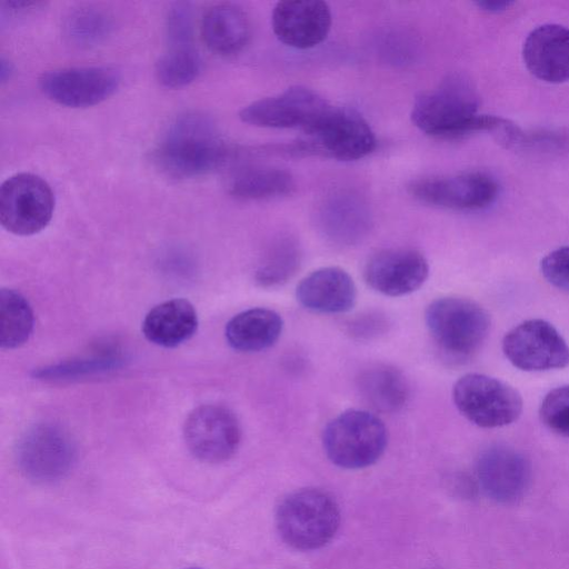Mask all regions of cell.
Returning <instances> with one entry per match:
<instances>
[{"label": "cell", "instance_id": "obj_1", "mask_svg": "<svg viewBox=\"0 0 569 569\" xmlns=\"http://www.w3.org/2000/svg\"><path fill=\"white\" fill-rule=\"evenodd\" d=\"M478 106L471 83L461 76H450L416 98L410 117L417 128L432 137L456 138L476 131H493L499 139L509 121L480 114Z\"/></svg>", "mask_w": 569, "mask_h": 569}, {"label": "cell", "instance_id": "obj_2", "mask_svg": "<svg viewBox=\"0 0 569 569\" xmlns=\"http://www.w3.org/2000/svg\"><path fill=\"white\" fill-rule=\"evenodd\" d=\"M157 166L170 177L192 178L217 169L227 147L214 121L202 112L178 116L154 149Z\"/></svg>", "mask_w": 569, "mask_h": 569}, {"label": "cell", "instance_id": "obj_3", "mask_svg": "<svg viewBox=\"0 0 569 569\" xmlns=\"http://www.w3.org/2000/svg\"><path fill=\"white\" fill-rule=\"evenodd\" d=\"M341 513L336 499L318 488H305L288 495L276 512V526L290 547L316 550L337 533Z\"/></svg>", "mask_w": 569, "mask_h": 569}, {"label": "cell", "instance_id": "obj_4", "mask_svg": "<svg viewBox=\"0 0 569 569\" xmlns=\"http://www.w3.org/2000/svg\"><path fill=\"white\" fill-rule=\"evenodd\" d=\"M388 443L383 421L365 409H348L331 419L322 432L328 459L343 469H362L376 463Z\"/></svg>", "mask_w": 569, "mask_h": 569}, {"label": "cell", "instance_id": "obj_5", "mask_svg": "<svg viewBox=\"0 0 569 569\" xmlns=\"http://www.w3.org/2000/svg\"><path fill=\"white\" fill-rule=\"evenodd\" d=\"M425 322L438 348L458 359L477 352L490 329L488 312L476 301L462 297H442L430 302Z\"/></svg>", "mask_w": 569, "mask_h": 569}, {"label": "cell", "instance_id": "obj_6", "mask_svg": "<svg viewBox=\"0 0 569 569\" xmlns=\"http://www.w3.org/2000/svg\"><path fill=\"white\" fill-rule=\"evenodd\" d=\"M459 412L481 428H498L515 422L522 412V398L510 385L483 373H467L452 388Z\"/></svg>", "mask_w": 569, "mask_h": 569}, {"label": "cell", "instance_id": "obj_7", "mask_svg": "<svg viewBox=\"0 0 569 569\" xmlns=\"http://www.w3.org/2000/svg\"><path fill=\"white\" fill-rule=\"evenodd\" d=\"M54 197L41 177L22 172L11 176L0 188V222L17 236H31L50 222Z\"/></svg>", "mask_w": 569, "mask_h": 569}, {"label": "cell", "instance_id": "obj_8", "mask_svg": "<svg viewBox=\"0 0 569 569\" xmlns=\"http://www.w3.org/2000/svg\"><path fill=\"white\" fill-rule=\"evenodd\" d=\"M301 151H313L341 161H353L370 154L377 146L369 123L355 110L331 106L307 133Z\"/></svg>", "mask_w": 569, "mask_h": 569}, {"label": "cell", "instance_id": "obj_9", "mask_svg": "<svg viewBox=\"0 0 569 569\" xmlns=\"http://www.w3.org/2000/svg\"><path fill=\"white\" fill-rule=\"evenodd\" d=\"M316 91L293 86L280 94L256 100L239 113L248 124L260 128H299L309 133L331 108Z\"/></svg>", "mask_w": 569, "mask_h": 569}, {"label": "cell", "instance_id": "obj_10", "mask_svg": "<svg viewBox=\"0 0 569 569\" xmlns=\"http://www.w3.org/2000/svg\"><path fill=\"white\" fill-rule=\"evenodd\" d=\"M16 460L28 479L50 483L69 473L76 460V448L61 428L39 425L29 429L19 440Z\"/></svg>", "mask_w": 569, "mask_h": 569}, {"label": "cell", "instance_id": "obj_11", "mask_svg": "<svg viewBox=\"0 0 569 569\" xmlns=\"http://www.w3.org/2000/svg\"><path fill=\"white\" fill-rule=\"evenodd\" d=\"M509 362L523 371H548L569 366V346L548 321L529 319L510 329L502 340Z\"/></svg>", "mask_w": 569, "mask_h": 569}, {"label": "cell", "instance_id": "obj_12", "mask_svg": "<svg viewBox=\"0 0 569 569\" xmlns=\"http://www.w3.org/2000/svg\"><path fill=\"white\" fill-rule=\"evenodd\" d=\"M188 450L198 460L220 463L238 450L241 428L236 415L221 405H202L194 408L183 425Z\"/></svg>", "mask_w": 569, "mask_h": 569}, {"label": "cell", "instance_id": "obj_13", "mask_svg": "<svg viewBox=\"0 0 569 569\" xmlns=\"http://www.w3.org/2000/svg\"><path fill=\"white\" fill-rule=\"evenodd\" d=\"M409 190L413 198L430 206L473 211L490 206L498 197L499 187L489 174L473 171L419 179Z\"/></svg>", "mask_w": 569, "mask_h": 569}, {"label": "cell", "instance_id": "obj_14", "mask_svg": "<svg viewBox=\"0 0 569 569\" xmlns=\"http://www.w3.org/2000/svg\"><path fill=\"white\" fill-rule=\"evenodd\" d=\"M120 84L118 71L110 67L54 69L39 79L41 91L52 101L70 108H86L111 97Z\"/></svg>", "mask_w": 569, "mask_h": 569}, {"label": "cell", "instance_id": "obj_15", "mask_svg": "<svg viewBox=\"0 0 569 569\" xmlns=\"http://www.w3.org/2000/svg\"><path fill=\"white\" fill-rule=\"evenodd\" d=\"M429 263L418 250L389 248L373 253L366 262L363 278L375 291L402 297L418 290L428 279Z\"/></svg>", "mask_w": 569, "mask_h": 569}, {"label": "cell", "instance_id": "obj_16", "mask_svg": "<svg viewBox=\"0 0 569 569\" xmlns=\"http://www.w3.org/2000/svg\"><path fill=\"white\" fill-rule=\"evenodd\" d=\"M331 11L320 0H284L276 3L271 24L279 41L296 49L321 43L331 27Z\"/></svg>", "mask_w": 569, "mask_h": 569}, {"label": "cell", "instance_id": "obj_17", "mask_svg": "<svg viewBox=\"0 0 569 569\" xmlns=\"http://www.w3.org/2000/svg\"><path fill=\"white\" fill-rule=\"evenodd\" d=\"M476 469L483 492L500 503H512L520 499L530 479L527 460L507 447L497 446L485 450Z\"/></svg>", "mask_w": 569, "mask_h": 569}, {"label": "cell", "instance_id": "obj_18", "mask_svg": "<svg viewBox=\"0 0 569 569\" xmlns=\"http://www.w3.org/2000/svg\"><path fill=\"white\" fill-rule=\"evenodd\" d=\"M522 57L527 69L539 80L562 83L569 80V29L557 23L541 24L527 36Z\"/></svg>", "mask_w": 569, "mask_h": 569}, {"label": "cell", "instance_id": "obj_19", "mask_svg": "<svg viewBox=\"0 0 569 569\" xmlns=\"http://www.w3.org/2000/svg\"><path fill=\"white\" fill-rule=\"evenodd\" d=\"M299 303L318 313H345L357 301L351 276L339 267H322L303 277L296 288Z\"/></svg>", "mask_w": 569, "mask_h": 569}, {"label": "cell", "instance_id": "obj_20", "mask_svg": "<svg viewBox=\"0 0 569 569\" xmlns=\"http://www.w3.org/2000/svg\"><path fill=\"white\" fill-rule=\"evenodd\" d=\"M198 316L186 299H170L153 307L142 321V332L152 343L173 348L189 340L197 331Z\"/></svg>", "mask_w": 569, "mask_h": 569}, {"label": "cell", "instance_id": "obj_21", "mask_svg": "<svg viewBox=\"0 0 569 569\" xmlns=\"http://www.w3.org/2000/svg\"><path fill=\"white\" fill-rule=\"evenodd\" d=\"M283 330L282 317L268 308H251L231 318L224 330L228 345L240 352H258L272 347Z\"/></svg>", "mask_w": 569, "mask_h": 569}, {"label": "cell", "instance_id": "obj_22", "mask_svg": "<svg viewBox=\"0 0 569 569\" xmlns=\"http://www.w3.org/2000/svg\"><path fill=\"white\" fill-rule=\"evenodd\" d=\"M201 36L211 51L222 56L234 54L249 41L250 21L236 4H216L202 18Z\"/></svg>", "mask_w": 569, "mask_h": 569}, {"label": "cell", "instance_id": "obj_23", "mask_svg": "<svg viewBox=\"0 0 569 569\" xmlns=\"http://www.w3.org/2000/svg\"><path fill=\"white\" fill-rule=\"evenodd\" d=\"M357 388L365 402L377 412H397L409 399L407 378L399 369L386 363H375L361 370Z\"/></svg>", "mask_w": 569, "mask_h": 569}, {"label": "cell", "instance_id": "obj_24", "mask_svg": "<svg viewBox=\"0 0 569 569\" xmlns=\"http://www.w3.org/2000/svg\"><path fill=\"white\" fill-rule=\"evenodd\" d=\"M296 188L295 179L284 169L247 167L238 170L229 183L230 193L239 199L260 200L287 196Z\"/></svg>", "mask_w": 569, "mask_h": 569}, {"label": "cell", "instance_id": "obj_25", "mask_svg": "<svg viewBox=\"0 0 569 569\" xmlns=\"http://www.w3.org/2000/svg\"><path fill=\"white\" fill-rule=\"evenodd\" d=\"M322 228L336 242L350 244L363 237L369 216L363 203L349 196L332 199L322 211Z\"/></svg>", "mask_w": 569, "mask_h": 569}, {"label": "cell", "instance_id": "obj_26", "mask_svg": "<svg viewBox=\"0 0 569 569\" xmlns=\"http://www.w3.org/2000/svg\"><path fill=\"white\" fill-rule=\"evenodd\" d=\"M33 312L28 300L13 289L0 290V346L13 349L23 345L33 330Z\"/></svg>", "mask_w": 569, "mask_h": 569}, {"label": "cell", "instance_id": "obj_27", "mask_svg": "<svg viewBox=\"0 0 569 569\" xmlns=\"http://www.w3.org/2000/svg\"><path fill=\"white\" fill-rule=\"evenodd\" d=\"M111 30V18L96 7H81L72 10L63 23L64 36L68 40L83 48L101 43Z\"/></svg>", "mask_w": 569, "mask_h": 569}, {"label": "cell", "instance_id": "obj_28", "mask_svg": "<svg viewBox=\"0 0 569 569\" xmlns=\"http://www.w3.org/2000/svg\"><path fill=\"white\" fill-rule=\"evenodd\" d=\"M202 61L192 46L170 47L156 64V77L167 88H182L198 78Z\"/></svg>", "mask_w": 569, "mask_h": 569}, {"label": "cell", "instance_id": "obj_29", "mask_svg": "<svg viewBox=\"0 0 569 569\" xmlns=\"http://www.w3.org/2000/svg\"><path fill=\"white\" fill-rule=\"evenodd\" d=\"M299 263L300 251L297 243L288 238L280 239L264 256L254 279L261 287H279L296 273Z\"/></svg>", "mask_w": 569, "mask_h": 569}, {"label": "cell", "instance_id": "obj_30", "mask_svg": "<svg viewBox=\"0 0 569 569\" xmlns=\"http://www.w3.org/2000/svg\"><path fill=\"white\" fill-rule=\"evenodd\" d=\"M539 416L549 430L569 437V385L557 387L545 396Z\"/></svg>", "mask_w": 569, "mask_h": 569}, {"label": "cell", "instance_id": "obj_31", "mask_svg": "<svg viewBox=\"0 0 569 569\" xmlns=\"http://www.w3.org/2000/svg\"><path fill=\"white\" fill-rule=\"evenodd\" d=\"M166 28L170 47L192 46V16L187 3L177 2L171 6Z\"/></svg>", "mask_w": 569, "mask_h": 569}, {"label": "cell", "instance_id": "obj_32", "mask_svg": "<svg viewBox=\"0 0 569 569\" xmlns=\"http://www.w3.org/2000/svg\"><path fill=\"white\" fill-rule=\"evenodd\" d=\"M541 273L553 287L569 291V246L546 254L540 262Z\"/></svg>", "mask_w": 569, "mask_h": 569}, {"label": "cell", "instance_id": "obj_33", "mask_svg": "<svg viewBox=\"0 0 569 569\" xmlns=\"http://www.w3.org/2000/svg\"><path fill=\"white\" fill-rule=\"evenodd\" d=\"M386 325V319L379 313H368L351 321L349 328L352 336L368 339L381 333Z\"/></svg>", "mask_w": 569, "mask_h": 569}, {"label": "cell", "instance_id": "obj_34", "mask_svg": "<svg viewBox=\"0 0 569 569\" xmlns=\"http://www.w3.org/2000/svg\"><path fill=\"white\" fill-rule=\"evenodd\" d=\"M512 2L509 1H479L477 6L488 12H500L506 10Z\"/></svg>", "mask_w": 569, "mask_h": 569}, {"label": "cell", "instance_id": "obj_35", "mask_svg": "<svg viewBox=\"0 0 569 569\" xmlns=\"http://www.w3.org/2000/svg\"><path fill=\"white\" fill-rule=\"evenodd\" d=\"M11 70H12L11 64L2 58L1 66H0V77H1L2 81H4L6 78H8L10 76Z\"/></svg>", "mask_w": 569, "mask_h": 569}, {"label": "cell", "instance_id": "obj_36", "mask_svg": "<svg viewBox=\"0 0 569 569\" xmlns=\"http://www.w3.org/2000/svg\"><path fill=\"white\" fill-rule=\"evenodd\" d=\"M188 569H201V568H188Z\"/></svg>", "mask_w": 569, "mask_h": 569}]
</instances>
